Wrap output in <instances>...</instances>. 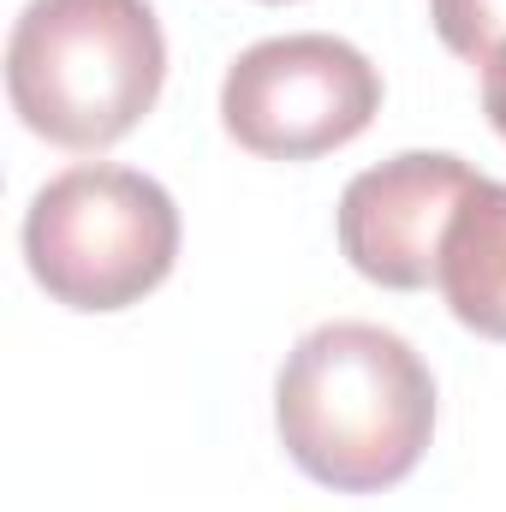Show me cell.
<instances>
[{
  "instance_id": "1",
  "label": "cell",
  "mask_w": 506,
  "mask_h": 512,
  "mask_svg": "<svg viewBox=\"0 0 506 512\" xmlns=\"http://www.w3.org/2000/svg\"><path fill=\"white\" fill-rule=\"evenodd\" d=\"M274 429L292 465L322 489L381 495L429 453L435 376L393 328L322 322L280 364Z\"/></svg>"
},
{
  "instance_id": "2",
  "label": "cell",
  "mask_w": 506,
  "mask_h": 512,
  "mask_svg": "<svg viewBox=\"0 0 506 512\" xmlns=\"http://www.w3.org/2000/svg\"><path fill=\"white\" fill-rule=\"evenodd\" d=\"M161 78L167 42L149 0H30L6 42L12 114L60 149L120 143Z\"/></svg>"
},
{
  "instance_id": "3",
  "label": "cell",
  "mask_w": 506,
  "mask_h": 512,
  "mask_svg": "<svg viewBox=\"0 0 506 512\" xmlns=\"http://www.w3.org/2000/svg\"><path fill=\"white\" fill-rule=\"evenodd\" d=\"M173 256L179 209L137 167L84 161L30 197L24 262L66 310H126L173 274Z\"/></svg>"
},
{
  "instance_id": "4",
  "label": "cell",
  "mask_w": 506,
  "mask_h": 512,
  "mask_svg": "<svg viewBox=\"0 0 506 512\" xmlns=\"http://www.w3.org/2000/svg\"><path fill=\"white\" fill-rule=\"evenodd\" d=\"M381 114V72L364 48L298 30L268 36L227 66L221 126L262 161H316L346 149Z\"/></svg>"
},
{
  "instance_id": "5",
  "label": "cell",
  "mask_w": 506,
  "mask_h": 512,
  "mask_svg": "<svg viewBox=\"0 0 506 512\" xmlns=\"http://www.w3.org/2000/svg\"><path fill=\"white\" fill-rule=\"evenodd\" d=\"M471 185H477L471 161H459L447 149H405L370 173H358L334 215L346 262L387 292L429 286L447 221Z\"/></svg>"
},
{
  "instance_id": "6",
  "label": "cell",
  "mask_w": 506,
  "mask_h": 512,
  "mask_svg": "<svg viewBox=\"0 0 506 512\" xmlns=\"http://www.w3.org/2000/svg\"><path fill=\"white\" fill-rule=\"evenodd\" d=\"M435 286L447 298V310L483 334V340H506V185L483 179L459 197L447 239H441V262H435Z\"/></svg>"
},
{
  "instance_id": "7",
  "label": "cell",
  "mask_w": 506,
  "mask_h": 512,
  "mask_svg": "<svg viewBox=\"0 0 506 512\" xmlns=\"http://www.w3.org/2000/svg\"><path fill=\"white\" fill-rule=\"evenodd\" d=\"M429 18L435 36L471 66H489L506 48V0H429Z\"/></svg>"
},
{
  "instance_id": "8",
  "label": "cell",
  "mask_w": 506,
  "mask_h": 512,
  "mask_svg": "<svg viewBox=\"0 0 506 512\" xmlns=\"http://www.w3.org/2000/svg\"><path fill=\"white\" fill-rule=\"evenodd\" d=\"M483 114H489V126L506 137V48L483 66Z\"/></svg>"
}]
</instances>
